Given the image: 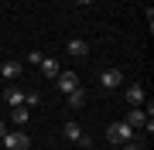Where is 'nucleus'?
<instances>
[{"label": "nucleus", "mask_w": 154, "mask_h": 150, "mask_svg": "<svg viewBox=\"0 0 154 150\" xmlns=\"http://www.w3.org/2000/svg\"><path fill=\"white\" fill-rule=\"evenodd\" d=\"M41 58H45L41 51H28V61H31V65H41Z\"/></svg>", "instance_id": "nucleus-15"}, {"label": "nucleus", "mask_w": 154, "mask_h": 150, "mask_svg": "<svg viewBox=\"0 0 154 150\" xmlns=\"http://www.w3.org/2000/svg\"><path fill=\"white\" fill-rule=\"evenodd\" d=\"M4 102L11 106V109H14V106H24V92L17 89V85H7V89H4Z\"/></svg>", "instance_id": "nucleus-10"}, {"label": "nucleus", "mask_w": 154, "mask_h": 150, "mask_svg": "<svg viewBox=\"0 0 154 150\" xmlns=\"http://www.w3.org/2000/svg\"><path fill=\"white\" fill-rule=\"evenodd\" d=\"M65 51H69L72 58H86L89 55V41L86 38H69L65 41Z\"/></svg>", "instance_id": "nucleus-6"}, {"label": "nucleus", "mask_w": 154, "mask_h": 150, "mask_svg": "<svg viewBox=\"0 0 154 150\" xmlns=\"http://www.w3.org/2000/svg\"><path fill=\"white\" fill-rule=\"evenodd\" d=\"M123 150H140V143H134V140H127V143H120Z\"/></svg>", "instance_id": "nucleus-16"}, {"label": "nucleus", "mask_w": 154, "mask_h": 150, "mask_svg": "<svg viewBox=\"0 0 154 150\" xmlns=\"http://www.w3.org/2000/svg\"><path fill=\"white\" fill-rule=\"evenodd\" d=\"M120 82H123V72H120V68H103V72H99V85H103L106 92L120 89Z\"/></svg>", "instance_id": "nucleus-3"}, {"label": "nucleus", "mask_w": 154, "mask_h": 150, "mask_svg": "<svg viewBox=\"0 0 154 150\" xmlns=\"http://www.w3.org/2000/svg\"><path fill=\"white\" fill-rule=\"evenodd\" d=\"M11 123H14V126H28V123H31V109H28V106H14V109H11Z\"/></svg>", "instance_id": "nucleus-9"}, {"label": "nucleus", "mask_w": 154, "mask_h": 150, "mask_svg": "<svg viewBox=\"0 0 154 150\" xmlns=\"http://www.w3.org/2000/svg\"><path fill=\"white\" fill-rule=\"evenodd\" d=\"M38 102H41V96H38V92H24V106H28V109H34Z\"/></svg>", "instance_id": "nucleus-14"}, {"label": "nucleus", "mask_w": 154, "mask_h": 150, "mask_svg": "<svg viewBox=\"0 0 154 150\" xmlns=\"http://www.w3.org/2000/svg\"><path fill=\"white\" fill-rule=\"evenodd\" d=\"M65 106H72V109H82V106H86V89H82V85L65 96Z\"/></svg>", "instance_id": "nucleus-11"}, {"label": "nucleus", "mask_w": 154, "mask_h": 150, "mask_svg": "<svg viewBox=\"0 0 154 150\" xmlns=\"http://www.w3.org/2000/svg\"><path fill=\"white\" fill-rule=\"evenodd\" d=\"M127 126H134V130H144V123H147V113H144V106H130V113H127Z\"/></svg>", "instance_id": "nucleus-7"}, {"label": "nucleus", "mask_w": 154, "mask_h": 150, "mask_svg": "<svg viewBox=\"0 0 154 150\" xmlns=\"http://www.w3.org/2000/svg\"><path fill=\"white\" fill-rule=\"evenodd\" d=\"M21 72H24V65H21V61H14V58L0 61V78H11V82H14V78L21 75Z\"/></svg>", "instance_id": "nucleus-8"}, {"label": "nucleus", "mask_w": 154, "mask_h": 150, "mask_svg": "<svg viewBox=\"0 0 154 150\" xmlns=\"http://www.w3.org/2000/svg\"><path fill=\"white\" fill-rule=\"evenodd\" d=\"M123 99H127V106H144V102H147L144 85H140V82H130V85H127V92H123Z\"/></svg>", "instance_id": "nucleus-5"}, {"label": "nucleus", "mask_w": 154, "mask_h": 150, "mask_svg": "<svg viewBox=\"0 0 154 150\" xmlns=\"http://www.w3.org/2000/svg\"><path fill=\"white\" fill-rule=\"evenodd\" d=\"M106 140L110 143H127V140H134V126H127L123 119H116L106 126Z\"/></svg>", "instance_id": "nucleus-2"}, {"label": "nucleus", "mask_w": 154, "mask_h": 150, "mask_svg": "<svg viewBox=\"0 0 154 150\" xmlns=\"http://www.w3.org/2000/svg\"><path fill=\"white\" fill-rule=\"evenodd\" d=\"M75 4H79V7H89V4H93V0H75Z\"/></svg>", "instance_id": "nucleus-18"}, {"label": "nucleus", "mask_w": 154, "mask_h": 150, "mask_svg": "<svg viewBox=\"0 0 154 150\" xmlns=\"http://www.w3.org/2000/svg\"><path fill=\"white\" fill-rule=\"evenodd\" d=\"M62 130H65V137L72 140V143H75V140H79V137H82V126H79V123H75V119H65V126H62Z\"/></svg>", "instance_id": "nucleus-13"}, {"label": "nucleus", "mask_w": 154, "mask_h": 150, "mask_svg": "<svg viewBox=\"0 0 154 150\" xmlns=\"http://www.w3.org/2000/svg\"><path fill=\"white\" fill-rule=\"evenodd\" d=\"M0 143H4L7 150H28L31 147V137L24 133V130H7V133L0 137Z\"/></svg>", "instance_id": "nucleus-1"}, {"label": "nucleus", "mask_w": 154, "mask_h": 150, "mask_svg": "<svg viewBox=\"0 0 154 150\" xmlns=\"http://www.w3.org/2000/svg\"><path fill=\"white\" fill-rule=\"evenodd\" d=\"M4 133H7V123H4V119H0V137H4Z\"/></svg>", "instance_id": "nucleus-17"}, {"label": "nucleus", "mask_w": 154, "mask_h": 150, "mask_svg": "<svg viewBox=\"0 0 154 150\" xmlns=\"http://www.w3.org/2000/svg\"><path fill=\"white\" fill-rule=\"evenodd\" d=\"M55 85H58V92H62V96H69L72 89H79L82 82H79V75H75V72H58V75H55Z\"/></svg>", "instance_id": "nucleus-4"}, {"label": "nucleus", "mask_w": 154, "mask_h": 150, "mask_svg": "<svg viewBox=\"0 0 154 150\" xmlns=\"http://www.w3.org/2000/svg\"><path fill=\"white\" fill-rule=\"evenodd\" d=\"M41 72H45V75H48V78H55V75L62 72V65H58V61H55V58H41Z\"/></svg>", "instance_id": "nucleus-12"}]
</instances>
